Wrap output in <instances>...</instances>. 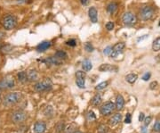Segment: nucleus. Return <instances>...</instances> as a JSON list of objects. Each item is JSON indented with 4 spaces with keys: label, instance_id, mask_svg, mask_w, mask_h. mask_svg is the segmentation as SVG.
Here are the masks:
<instances>
[{
    "label": "nucleus",
    "instance_id": "obj_30",
    "mask_svg": "<svg viewBox=\"0 0 160 133\" xmlns=\"http://www.w3.org/2000/svg\"><path fill=\"white\" fill-rule=\"evenodd\" d=\"M87 120H88V122H93L96 120V115L94 114V113L92 111H89L87 113Z\"/></svg>",
    "mask_w": 160,
    "mask_h": 133
},
{
    "label": "nucleus",
    "instance_id": "obj_15",
    "mask_svg": "<svg viewBox=\"0 0 160 133\" xmlns=\"http://www.w3.org/2000/svg\"><path fill=\"white\" fill-rule=\"evenodd\" d=\"M51 45L52 44L50 41H43L37 46L36 49L38 52H45L48 48H50Z\"/></svg>",
    "mask_w": 160,
    "mask_h": 133
},
{
    "label": "nucleus",
    "instance_id": "obj_10",
    "mask_svg": "<svg viewBox=\"0 0 160 133\" xmlns=\"http://www.w3.org/2000/svg\"><path fill=\"white\" fill-rule=\"evenodd\" d=\"M125 47H126V44H125L124 42H118V43H117V44L114 45V46L112 47V51H111L110 55H109L110 57H118L120 54L123 52V50H124Z\"/></svg>",
    "mask_w": 160,
    "mask_h": 133
},
{
    "label": "nucleus",
    "instance_id": "obj_18",
    "mask_svg": "<svg viewBox=\"0 0 160 133\" xmlns=\"http://www.w3.org/2000/svg\"><path fill=\"white\" fill-rule=\"evenodd\" d=\"M27 76H28V81H37L38 80V73L36 70H29L27 72Z\"/></svg>",
    "mask_w": 160,
    "mask_h": 133
},
{
    "label": "nucleus",
    "instance_id": "obj_19",
    "mask_svg": "<svg viewBox=\"0 0 160 133\" xmlns=\"http://www.w3.org/2000/svg\"><path fill=\"white\" fill-rule=\"evenodd\" d=\"M82 68L85 72H89L92 69V62L89 60V59H85L82 63Z\"/></svg>",
    "mask_w": 160,
    "mask_h": 133
},
{
    "label": "nucleus",
    "instance_id": "obj_28",
    "mask_svg": "<svg viewBox=\"0 0 160 133\" xmlns=\"http://www.w3.org/2000/svg\"><path fill=\"white\" fill-rule=\"evenodd\" d=\"M108 85H109V82H108V81H102V82L99 83L97 86L95 87V89L98 90V91H99V90H102L105 88L108 87Z\"/></svg>",
    "mask_w": 160,
    "mask_h": 133
},
{
    "label": "nucleus",
    "instance_id": "obj_12",
    "mask_svg": "<svg viewBox=\"0 0 160 133\" xmlns=\"http://www.w3.org/2000/svg\"><path fill=\"white\" fill-rule=\"evenodd\" d=\"M99 71L100 72H117L118 71V67L109 64H102L100 65Z\"/></svg>",
    "mask_w": 160,
    "mask_h": 133
},
{
    "label": "nucleus",
    "instance_id": "obj_48",
    "mask_svg": "<svg viewBox=\"0 0 160 133\" xmlns=\"http://www.w3.org/2000/svg\"><path fill=\"white\" fill-rule=\"evenodd\" d=\"M0 98H1V89H0Z\"/></svg>",
    "mask_w": 160,
    "mask_h": 133
},
{
    "label": "nucleus",
    "instance_id": "obj_17",
    "mask_svg": "<svg viewBox=\"0 0 160 133\" xmlns=\"http://www.w3.org/2000/svg\"><path fill=\"white\" fill-rule=\"evenodd\" d=\"M121 120H122V114L119 113L115 114L114 115L109 119V124L110 126H116L121 122Z\"/></svg>",
    "mask_w": 160,
    "mask_h": 133
},
{
    "label": "nucleus",
    "instance_id": "obj_42",
    "mask_svg": "<svg viewBox=\"0 0 160 133\" xmlns=\"http://www.w3.org/2000/svg\"><path fill=\"white\" fill-rule=\"evenodd\" d=\"M147 38H149V35H144L142 37H140V38H138L137 41L138 42H140V41L143 40H145V39H147Z\"/></svg>",
    "mask_w": 160,
    "mask_h": 133
},
{
    "label": "nucleus",
    "instance_id": "obj_33",
    "mask_svg": "<svg viewBox=\"0 0 160 133\" xmlns=\"http://www.w3.org/2000/svg\"><path fill=\"white\" fill-rule=\"evenodd\" d=\"M114 23L113 22H108V23H106V25H105V27H106V29H108L109 31L110 30H112V29H114Z\"/></svg>",
    "mask_w": 160,
    "mask_h": 133
},
{
    "label": "nucleus",
    "instance_id": "obj_6",
    "mask_svg": "<svg viewBox=\"0 0 160 133\" xmlns=\"http://www.w3.org/2000/svg\"><path fill=\"white\" fill-rule=\"evenodd\" d=\"M122 22L125 23L126 25L132 26V25H134L135 23H137V17L133 13L126 12L122 16Z\"/></svg>",
    "mask_w": 160,
    "mask_h": 133
},
{
    "label": "nucleus",
    "instance_id": "obj_43",
    "mask_svg": "<svg viewBox=\"0 0 160 133\" xmlns=\"http://www.w3.org/2000/svg\"><path fill=\"white\" fill-rule=\"evenodd\" d=\"M80 2H81V4H82L83 6H87V5L89 4L90 0H80Z\"/></svg>",
    "mask_w": 160,
    "mask_h": 133
},
{
    "label": "nucleus",
    "instance_id": "obj_24",
    "mask_svg": "<svg viewBox=\"0 0 160 133\" xmlns=\"http://www.w3.org/2000/svg\"><path fill=\"white\" fill-rule=\"evenodd\" d=\"M138 79V75L136 73H129V74H127L126 76V81L128 82V83H130V84H133V83H135L136 81H137Z\"/></svg>",
    "mask_w": 160,
    "mask_h": 133
},
{
    "label": "nucleus",
    "instance_id": "obj_4",
    "mask_svg": "<svg viewBox=\"0 0 160 133\" xmlns=\"http://www.w3.org/2000/svg\"><path fill=\"white\" fill-rule=\"evenodd\" d=\"M28 118V114L23 110H17L15 111L12 114V122L16 124H21L24 122Z\"/></svg>",
    "mask_w": 160,
    "mask_h": 133
},
{
    "label": "nucleus",
    "instance_id": "obj_9",
    "mask_svg": "<svg viewBox=\"0 0 160 133\" xmlns=\"http://www.w3.org/2000/svg\"><path fill=\"white\" fill-rule=\"evenodd\" d=\"M86 73L84 71H78L76 72V84L79 88H86Z\"/></svg>",
    "mask_w": 160,
    "mask_h": 133
},
{
    "label": "nucleus",
    "instance_id": "obj_5",
    "mask_svg": "<svg viewBox=\"0 0 160 133\" xmlns=\"http://www.w3.org/2000/svg\"><path fill=\"white\" fill-rule=\"evenodd\" d=\"M154 15V9L151 6H144L140 11V19L142 21H149Z\"/></svg>",
    "mask_w": 160,
    "mask_h": 133
},
{
    "label": "nucleus",
    "instance_id": "obj_3",
    "mask_svg": "<svg viewBox=\"0 0 160 133\" xmlns=\"http://www.w3.org/2000/svg\"><path fill=\"white\" fill-rule=\"evenodd\" d=\"M52 87V83L50 79H46L44 81H39L38 83H36L34 86L35 91L38 93L47 92L49 90H51Z\"/></svg>",
    "mask_w": 160,
    "mask_h": 133
},
{
    "label": "nucleus",
    "instance_id": "obj_45",
    "mask_svg": "<svg viewBox=\"0 0 160 133\" xmlns=\"http://www.w3.org/2000/svg\"><path fill=\"white\" fill-rule=\"evenodd\" d=\"M141 131H142V133L147 132V129H146V126H143V127H142V129H141Z\"/></svg>",
    "mask_w": 160,
    "mask_h": 133
},
{
    "label": "nucleus",
    "instance_id": "obj_31",
    "mask_svg": "<svg viewBox=\"0 0 160 133\" xmlns=\"http://www.w3.org/2000/svg\"><path fill=\"white\" fill-rule=\"evenodd\" d=\"M44 114H45V115L46 117H51L52 115V114H53V111H52V106H47L46 108V110L44 111Z\"/></svg>",
    "mask_w": 160,
    "mask_h": 133
},
{
    "label": "nucleus",
    "instance_id": "obj_21",
    "mask_svg": "<svg viewBox=\"0 0 160 133\" xmlns=\"http://www.w3.org/2000/svg\"><path fill=\"white\" fill-rule=\"evenodd\" d=\"M102 96L101 94H96L95 96H93V98H92L91 100V104L93 105V106H98L100 105L101 103H102Z\"/></svg>",
    "mask_w": 160,
    "mask_h": 133
},
{
    "label": "nucleus",
    "instance_id": "obj_14",
    "mask_svg": "<svg viewBox=\"0 0 160 133\" xmlns=\"http://www.w3.org/2000/svg\"><path fill=\"white\" fill-rule=\"evenodd\" d=\"M41 62L45 63L46 64H52V65H60L62 64V61L59 60L58 58H56L55 56H50V57H47L46 59H44V60H41Z\"/></svg>",
    "mask_w": 160,
    "mask_h": 133
},
{
    "label": "nucleus",
    "instance_id": "obj_50",
    "mask_svg": "<svg viewBox=\"0 0 160 133\" xmlns=\"http://www.w3.org/2000/svg\"><path fill=\"white\" fill-rule=\"evenodd\" d=\"M158 25H159V26H160V23H159V24H158Z\"/></svg>",
    "mask_w": 160,
    "mask_h": 133
},
{
    "label": "nucleus",
    "instance_id": "obj_41",
    "mask_svg": "<svg viewBox=\"0 0 160 133\" xmlns=\"http://www.w3.org/2000/svg\"><path fill=\"white\" fill-rule=\"evenodd\" d=\"M144 118H145L144 114L143 113H140V114H139V122H143Z\"/></svg>",
    "mask_w": 160,
    "mask_h": 133
},
{
    "label": "nucleus",
    "instance_id": "obj_27",
    "mask_svg": "<svg viewBox=\"0 0 160 133\" xmlns=\"http://www.w3.org/2000/svg\"><path fill=\"white\" fill-rule=\"evenodd\" d=\"M109 131V128L105 124H101L97 128V133H107Z\"/></svg>",
    "mask_w": 160,
    "mask_h": 133
},
{
    "label": "nucleus",
    "instance_id": "obj_46",
    "mask_svg": "<svg viewBox=\"0 0 160 133\" xmlns=\"http://www.w3.org/2000/svg\"><path fill=\"white\" fill-rule=\"evenodd\" d=\"M156 61H157V62H158V63H160V54H158V55L156 56Z\"/></svg>",
    "mask_w": 160,
    "mask_h": 133
},
{
    "label": "nucleus",
    "instance_id": "obj_49",
    "mask_svg": "<svg viewBox=\"0 0 160 133\" xmlns=\"http://www.w3.org/2000/svg\"><path fill=\"white\" fill-rule=\"evenodd\" d=\"M1 46H2V45H1V44H0V48H1Z\"/></svg>",
    "mask_w": 160,
    "mask_h": 133
},
{
    "label": "nucleus",
    "instance_id": "obj_38",
    "mask_svg": "<svg viewBox=\"0 0 160 133\" xmlns=\"http://www.w3.org/2000/svg\"><path fill=\"white\" fill-rule=\"evenodd\" d=\"M132 122V115H131V114H127L126 116V119H125V122L126 123H127V124H129V123H131Z\"/></svg>",
    "mask_w": 160,
    "mask_h": 133
},
{
    "label": "nucleus",
    "instance_id": "obj_32",
    "mask_svg": "<svg viewBox=\"0 0 160 133\" xmlns=\"http://www.w3.org/2000/svg\"><path fill=\"white\" fill-rule=\"evenodd\" d=\"M66 44L69 46L75 47V46H77V41H76V40H74V39H70L69 40L66 41Z\"/></svg>",
    "mask_w": 160,
    "mask_h": 133
},
{
    "label": "nucleus",
    "instance_id": "obj_11",
    "mask_svg": "<svg viewBox=\"0 0 160 133\" xmlns=\"http://www.w3.org/2000/svg\"><path fill=\"white\" fill-rule=\"evenodd\" d=\"M34 133H45L46 130V123L42 121H38L34 124Z\"/></svg>",
    "mask_w": 160,
    "mask_h": 133
},
{
    "label": "nucleus",
    "instance_id": "obj_20",
    "mask_svg": "<svg viewBox=\"0 0 160 133\" xmlns=\"http://www.w3.org/2000/svg\"><path fill=\"white\" fill-rule=\"evenodd\" d=\"M17 78H18V81H20L21 83H26V82L28 81L27 72H24V71L18 72Z\"/></svg>",
    "mask_w": 160,
    "mask_h": 133
},
{
    "label": "nucleus",
    "instance_id": "obj_8",
    "mask_svg": "<svg viewBox=\"0 0 160 133\" xmlns=\"http://www.w3.org/2000/svg\"><path fill=\"white\" fill-rule=\"evenodd\" d=\"M116 109V107H115V104L113 102H106L105 104H103L102 106H101V108H100V112H101V114H102L103 116H108L109 114H111L114 110Z\"/></svg>",
    "mask_w": 160,
    "mask_h": 133
},
{
    "label": "nucleus",
    "instance_id": "obj_23",
    "mask_svg": "<svg viewBox=\"0 0 160 133\" xmlns=\"http://www.w3.org/2000/svg\"><path fill=\"white\" fill-rule=\"evenodd\" d=\"M54 56L56 58H58L59 60H61V61H64V60H66V59L68 58V55H67V53L65 52V51L58 50V51H56L55 54H54Z\"/></svg>",
    "mask_w": 160,
    "mask_h": 133
},
{
    "label": "nucleus",
    "instance_id": "obj_25",
    "mask_svg": "<svg viewBox=\"0 0 160 133\" xmlns=\"http://www.w3.org/2000/svg\"><path fill=\"white\" fill-rule=\"evenodd\" d=\"M152 49L155 52H158L160 50V37L157 38L154 41H153V44H152Z\"/></svg>",
    "mask_w": 160,
    "mask_h": 133
},
{
    "label": "nucleus",
    "instance_id": "obj_35",
    "mask_svg": "<svg viewBox=\"0 0 160 133\" xmlns=\"http://www.w3.org/2000/svg\"><path fill=\"white\" fill-rule=\"evenodd\" d=\"M153 129H154L155 131H157V132H159L160 131V120H158L157 122H155Z\"/></svg>",
    "mask_w": 160,
    "mask_h": 133
},
{
    "label": "nucleus",
    "instance_id": "obj_36",
    "mask_svg": "<svg viewBox=\"0 0 160 133\" xmlns=\"http://www.w3.org/2000/svg\"><path fill=\"white\" fill-rule=\"evenodd\" d=\"M63 128H64V124L62 122L61 123H58L57 126H56V132L57 133H61L63 130Z\"/></svg>",
    "mask_w": 160,
    "mask_h": 133
},
{
    "label": "nucleus",
    "instance_id": "obj_40",
    "mask_svg": "<svg viewBox=\"0 0 160 133\" xmlns=\"http://www.w3.org/2000/svg\"><path fill=\"white\" fill-rule=\"evenodd\" d=\"M150 76H151L150 72H146V73L142 76V79L144 81H148L149 79H150Z\"/></svg>",
    "mask_w": 160,
    "mask_h": 133
},
{
    "label": "nucleus",
    "instance_id": "obj_13",
    "mask_svg": "<svg viewBox=\"0 0 160 133\" xmlns=\"http://www.w3.org/2000/svg\"><path fill=\"white\" fill-rule=\"evenodd\" d=\"M88 15L92 23H96L98 22V11L94 6H91L88 10Z\"/></svg>",
    "mask_w": 160,
    "mask_h": 133
},
{
    "label": "nucleus",
    "instance_id": "obj_7",
    "mask_svg": "<svg viewBox=\"0 0 160 133\" xmlns=\"http://www.w3.org/2000/svg\"><path fill=\"white\" fill-rule=\"evenodd\" d=\"M15 86V81L13 77L8 76L0 81V89H10Z\"/></svg>",
    "mask_w": 160,
    "mask_h": 133
},
{
    "label": "nucleus",
    "instance_id": "obj_1",
    "mask_svg": "<svg viewBox=\"0 0 160 133\" xmlns=\"http://www.w3.org/2000/svg\"><path fill=\"white\" fill-rule=\"evenodd\" d=\"M22 98V94L20 92H11L8 93L7 95L5 96V98H3L2 104L5 107H12L18 103H20V101Z\"/></svg>",
    "mask_w": 160,
    "mask_h": 133
},
{
    "label": "nucleus",
    "instance_id": "obj_34",
    "mask_svg": "<svg viewBox=\"0 0 160 133\" xmlns=\"http://www.w3.org/2000/svg\"><path fill=\"white\" fill-rule=\"evenodd\" d=\"M144 126H149V124H150V122L152 121V117L151 116H148V117H146V118H144Z\"/></svg>",
    "mask_w": 160,
    "mask_h": 133
},
{
    "label": "nucleus",
    "instance_id": "obj_29",
    "mask_svg": "<svg viewBox=\"0 0 160 133\" xmlns=\"http://www.w3.org/2000/svg\"><path fill=\"white\" fill-rule=\"evenodd\" d=\"M85 49H86V52L92 53L93 52L94 47H93V46H92V44L91 42H86V44H85Z\"/></svg>",
    "mask_w": 160,
    "mask_h": 133
},
{
    "label": "nucleus",
    "instance_id": "obj_16",
    "mask_svg": "<svg viewBox=\"0 0 160 133\" xmlns=\"http://www.w3.org/2000/svg\"><path fill=\"white\" fill-rule=\"evenodd\" d=\"M124 105H125V99L123 98V96L122 95H118L117 98H116V104H115L116 109L121 111L124 108Z\"/></svg>",
    "mask_w": 160,
    "mask_h": 133
},
{
    "label": "nucleus",
    "instance_id": "obj_39",
    "mask_svg": "<svg viewBox=\"0 0 160 133\" xmlns=\"http://www.w3.org/2000/svg\"><path fill=\"white\" fill-rule=\"evenodd\" d=\"M158 85V81H152V82H151V83L149 84V88L153 90V89H155V88H157Z\"/></svg>",
    "mask_w": 160,
    "mask_h": 133
},
{
    "label": "nucleus",
    "instance_id": "obj_2",
    "mask_svg": "<svg viewBox=\"0 0 160 133\" xmlns=\"http://www.w3.org/2000/svg\"><path fill=\"white\" fill-rule=\"evenodd\" d=\"M1 23L4 29L6 30H12L17 25V19L12 14H6L3 17Z\"/></svg>",
    "mask_w": 160,
    "mask_h": 133
},
{
    "label": "nucleus",
    "instance_id": "obj_44",
    "mask_svg": "<svg viewBox=\"0 0 160 133\" xmlns=\"http://www.w3.org/2000/svg\"><path fill=\"white\" fill-rule=\"evenodd\" d=\"M5 36H6L5 32H3V31H1V30H0V41L2 40L5 38Z\"/></svg>",
    "mask_w": 160,
    "mask_h": 133
},
{
    "label": "nucleus",
    "instance_id": "obj_22",
    "mask_svg": "<svg viewBox=\"0 0 160 133\" xmlns=\"http://www.w3.org/2000/svg\"><path fill=\"white\" fill-rule=\"evenodd\" d=\"M118 6L116 2H111L107 6V12L110 14H113V13H115V12L118 10Z\"/></svg>",
    "mask_w": 160,
    "mask_h": 133
},
{
    "label": "nucleus",
    "instance_id": "obj_26",
    "mask_svg": "<svg viewBox=\"0 0 160 133\" xmlns=\"http://www.w3.org/2000/svg\"><path fill=\"white\" fill-rule=\"evenodd\" d=\"M12 48H13V46H12V45L7 44V45H5V46H1L0 51L3 53V54H8V53H10L12 50Z\"/></svg>",
    "mask_w": 160,
    "mask_h": 133
},
{
    "label": "nucleus",
    "instance_id": "obj_47",
    "mask_svg": "<svg viewBox=\"0 0 160 133\" xmlns=\"http://www.w3.org/2000/svg\"><path fill=\"white\" fill-rule=\"evenodd\" d=\"M74 133H82V132H81V131H76V132Z\"/></svg>",
    "mask_w": 160,
    "mask_h": 133
},
{
    "label": "nucleus",
    "instance_id": "obj_37",
    "mask_svg": "<svg viewBox=\"0 0 160 133\" xmlns=\"http://www.w3.org/2000/svg\"><path fill=\"white\" fill-rule=\"evenodd\" d=\"M111 51H112V46H107V47L103 50V54L106 55V56H109Z\"/></svg>",
    "mask_w": 160,
    "mask_h": 133
}]
</instances>
